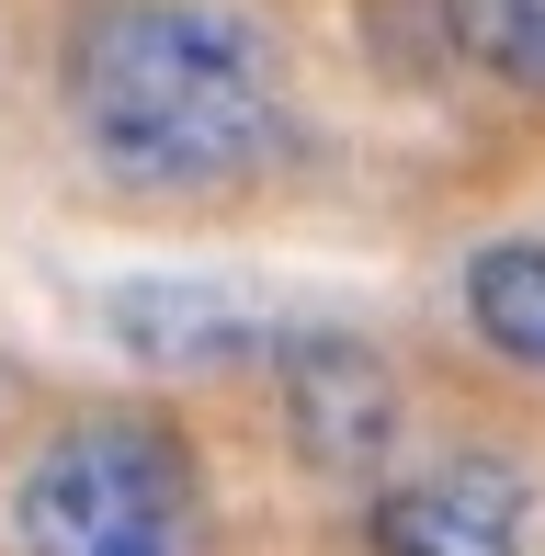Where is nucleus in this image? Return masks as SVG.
<instances>
[{"mask_svg": "<svg viewBox=\"0 0 545 556\" xmlns=\"http://www.w3.org/2000/svg\"><path fill=\"white\" fill-rule=\"evenodd\" d=\"M12 556H205V454L170 409H68L12 466Z\"/></svg>", "mask_w": 545, "mask_h": 556, "instance_id": "obj_2", "label": "nucleus"}, {"mask_svg": "<svg viewBox=\"0 0 545 556\" xmlns=\"http://www.w3.org/2000/svg\"><path fill=\"white\" fill-rule=\"evenodd\" d=\"M103 330L148 375H228V364H262L284 318H262L251 295L205 285V273H137V285H103Z\"/></svg>", "mask_w": 545, "mask_h": 556, "instance_id": "obj_5", "label": "nucleus"}, {"mask_svg": "<svg viewBox=\"0 0 545 556\" xmlns=\"http://www.w3.org/2000/svg\"><path fill=\"white\" fill-rule=\"evenodd\" d=\"M432 12H443V46H455L478 80L545 103V0H432Z\"/></svg>", "mask_w": 545, "mask_h": 556, "instance_id": "obj_7", "label": "nucleus"}, {"mask_svg": "<svg viewBox=\"0 0 545 556\" xmlns=\"http://www.w3.org/2000/svg\"><path fill=\"white\" fill-rule=\"evenodd\" d=\"M534 534V489L511 454H432V466L386 477L376 500H364V556H523Z\"/></svg>", "mask_w": 545, "mask_h": 556, "instance_id": "obj_4", "label": "nucleus"}, {"mask_svg": "<svg viewBox=\"0 0 545 556\" xmlns=\"http://www.w3.org/2000/svg\"><path fill=\"white\" fill-rule=\"evenodd\" d=\"M466 330L511 375H545V239H489L466 250Z\"/></svg>", "mask_w": 545, "mask_h": 556, "instance_id": "obj_6", "label": "nucleus"}, {"mask_svg": "<svg viewBox=\"0 0 545 556\" xmlns=\"http://www.w3.org/2000/svg\"><path fill=\"white\" fill-rule=\"evenodd\" d=\"M58 125L114 205H228L295 148V80L239 0H80Z\"/></svg>", "mask_w": 545, "mask_h": 556, "instance_id": "obj_1", "label": "nucleus"}, {"mask_svg": "<svg viewBox=\"0 0 545 556\" xmlns=\"http://www.w3.org/2000/svg\"><path fill=\"white\" fill-rule=\"evenodd\" d=\"M262 375H272V420H284L307 477H386V454H398V375H386L376 341L284 330L262 352Z\"/></svg>", "mask_w": 545, "mask_h": 556, "instance_id": "obj_3", "label": "nucleus"}]
</instances>
